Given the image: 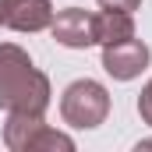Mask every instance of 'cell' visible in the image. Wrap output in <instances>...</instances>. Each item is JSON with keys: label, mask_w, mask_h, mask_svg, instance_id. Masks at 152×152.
Segmentation results:
<instances>
[{"label": "cell", "mask_w": 152, "mask_h": 152, "mask_svg": "<svg viewBox=\"0 0 152 152\" xmlns=\"http://www.w3.org/2000/svg\"><path fill=\"white\" fill-rule=\"evenodd\" d=\"M149 46L142 42V39H120V42H110V46H103V71L117 81H131V78H138L145 67H149Z\"/></svg>", "instance_id": "obj_3"}, {"label": "cell", "mask_w": 152, "mask_h": 152, "mask_svg": "<svg viewBox=\"0 0 152 152\" xmlns=\"http://www.w3.org/2000/svg\"><path fill=\"white\" fill-rule=\"evenodd\" d=\"M99 7H103V11H127V14H131V11L142 7V0H99Z\"/></svg>", "instance_id": "obj_9"}, {"label": "cell", "mask_w": 152, "mask_h": 152, "mask_svg": "<svg viewBox=\"0 0 152 152\" xmlns=\"http://www.w3.org/2000/svg\"><path fill=\"white\" fill-rule=\"evenodd\" d=\"M106 113H110V92L92 78L71 81L60 96V117H64V124H71L78 131L99 127L106 120Z\"/></svg>", "instance_id": "obj_2"}, {"label": "cell", "mask_w": 152, "mask_h": 152, "mask_svg": "<svg viewBox=\"0 0 152 152\" xmlns=\"http://www.w3.org/2000/svg\"><path fill=\"white\" fill-rule=\"evenodd\" d=\"M138 117H142V124L152 127V81L142 88V96H138Z\"/></svg>", "instance_id": "obj_8"}, {"label": "cell", "mask_w": 152, "mask_h": 152, "mask_svg": "<svg viewBox=\"0 0 152 152\" xmlns=\"http://www.w3.org/2000/svg\"><path fill=\"white\" fill-rule=\"evenodd\" d=\"M50 96V78L32 64V57L14 42H0V110L46 113Z\"/></svg>", "instance_id": "obj_1"}, {"label": "cell", "mask_w": 152, "mask_h": 152, "mask_svg": "<svg viewBox=\"0 0 152 152\" xmlns=\"http://www.w3.org/2000/svg\"><path fill=\"white\" fill-rule=\"evenodd\" d=\"M50 32L67 50H88V46H96V14H88L81 7H64L53 14Z\"/></svg>", "instance_id": "obj_4"}, {"label": "cell", "mask_w": 152, "mask_h": 152, "mask_svg": "<svg viewBox=\"0 0 152 152\" xmlns=\"http://www.w3.org/2000/svg\"><path fill=\"white\" fill-rule=\"evenodd\" d=\"M134 36V18L127 11H103L96 14V46H110Z\"/></svg>", "instance_id": "obj_6"}, {"label": "cell", "mask_w": 152, "mask_h": 152, "mask_svg": "<svg viewBox=\"0 0 152 152\" xmlns=\"http://www.w3.org/2000/svg\"><path fill=\"white\" fill-rule=\"evenodd\" d=\"M25 152H75V138L64 134V131H57V127H50L42 120L32 131V138L25 142Z\"/></svg>", "instance_id": "obj_7"}, {"label": "cell", "mask_w": 152, "mask_h": 152, "mask_svg": "<svg viewBox=\"0 0 152 152\" xmlns=\"http://www.w3.org/2000/svg\"><path fill=\"white\" fill-rule=\"evenodd\" d=\"M50 0H0V25L11 32H42L53 21Z\"/></svg>", "instance_id": "obj_5"}]
</instances>
